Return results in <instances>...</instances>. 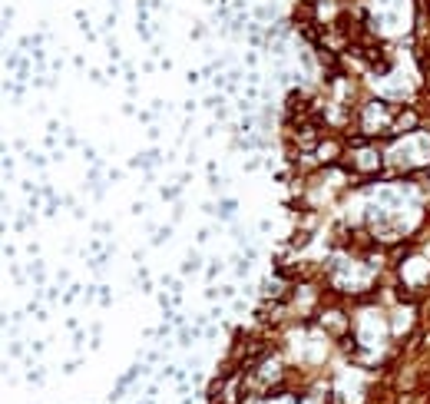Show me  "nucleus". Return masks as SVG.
I'll list each match as a JSON object with an SVG mask.
<instances>
[{"label": "nucleus", "mask_w": 430, "mask_h": 404, "mask_svg": "<svg viewBox=\"0 0 430 404\" xmlns=\"http://www.w3.org/2000/svg\"><path fill=\"white\" fill-rule=\"evenodd\" d=\"M410 123H417V116H414V113H410V110H404V116H400V119H397V129L410 126Z\"/></svg>", "instance_id": "2"}, {"label": "nucleus", "mask_w": 430, "mask_h": 404, "mask_svg": "<svg viewBox=\"0 0 430 404\" xmlns=\"http://www.w3.org/2000/svg\"><path fill=\"white\" fill-rule=\"evenodd\" d=\"M325 325L331 328V332H344V318L341 315H325Z\"/></svg>", "instance_id": "1"}, {"label": "nucleus", "mask_w": 430, "mask_h": 404, "mask_svg": "<svg viewBox=\"0 0 430 404\" xmlns=\"http://www.w3.org/2000/svg\"><path fill=\"white\" fill-rule=\"evenodd\" d=\"M331 156H338V146L325 143V146H321V159H331Z\"/></svg>", "instance_id": "3"}]
</instances>
